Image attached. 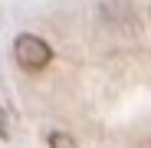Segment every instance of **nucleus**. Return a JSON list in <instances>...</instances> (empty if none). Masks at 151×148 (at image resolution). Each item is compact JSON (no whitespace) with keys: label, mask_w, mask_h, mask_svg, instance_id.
<instances>
[{"label":"nucleus","mask_w":151,"mask_h":148,"mask_svg":"<svg viewBox=\"0 0 151 148\" xmlns=\"http://www.w3.org/2000/svg\"><path fill=\"white\" fill-rule=\"evenodd\" d=\"M13 56H17V63L23 69H43L53 59V46L46 40H40V36H33V33H23L13 43Z\"/></svg>","instance_id":"f257e3e1"},{"label":"nucleus","mask_w":151,"mask_h":148,"mask_svg":"<svg viewBox=\"0 0 151 148\" xmlns=\"http://www.w3.org/2000/svg\"><path fill=\"white\" fill-rule=\"evenodd\" d=\"M49 148H79L72 142V135H66V132H53L49 135Z\"/></svg>","instance_id":"f03ea898"}]
</instances>
